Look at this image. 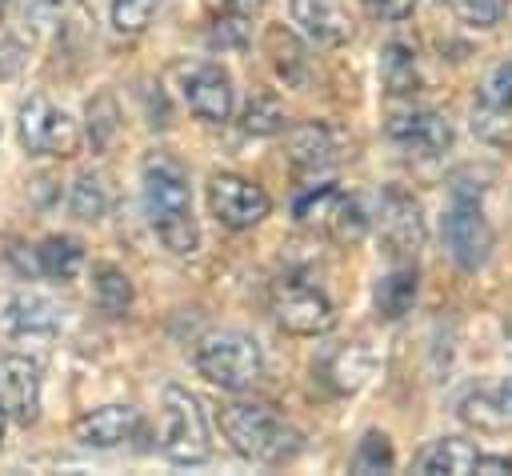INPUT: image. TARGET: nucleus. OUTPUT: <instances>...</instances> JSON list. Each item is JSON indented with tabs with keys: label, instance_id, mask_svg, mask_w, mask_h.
Wrapping results in <instances>:
<instances>
[{
	"label": "nucleus",
	"instance_id": "1",
	"mask_svg": "<svg viewBox=\"0 0 512 476\" xmlns=\"http://www.w3.org/2000/svg\"><path fill=\"white\" fill-rule=\"evenodd\" d=\"M144 212H148L152 232L160 236V244L172 256H192L200 248V228H196V216H192L188 176L164 152L144 160Z\"/></svg>",
	"mask_w": 512,
	"mask_h": 476
},
{
	"label": "nucleus",
	"instance_id": "2",
	"mask_svg": "<svg viewBox=\"0 0 512 476\" xmlns=\"http://www.w3.org/2000/svg\"><path fill=\"white\" fill-rule=\"evenodd\" d=\"M220 432L232 444V452L252 460V464H288L304 448L300 432L272 404H260V400L224 404L220 408Z\"/></svg>",
	"mask_w": 512,
	"mask_h": 476
},
{
	"label": "nucleus",
	"instance_id": "3",
	"mask_svg": "<svg viewBox=\"0 0 512 476\" xmlns=\"http://www.w3.org/2000/svg\"><path fill=\"white\" fill-rule=\"evenodd\" d=\"M196 372L216 388L244 392L260 380L264 356H260V344L248 332H212L196 348Z\"/></svg>",
	"mask_w": 512,
	"mask_h": 476
},
{
	"label": "nucleus",
	"instance_id": "4",
	"mask_svg": "<svg viewBox=\"0 0 512 476\" xmlns=\"http://www.w3.org/2000/svg\"><path fill=\"white\" fill-rule=\"evenodd\" d=\"M160 452L172 464H204L212 452L208 440V420L200 400L188 388H164V404H160Z\"/></svg>",
	"mask_w": 512,
	"mask_h": 476
},
{
	"label": "nucleus",
	"instance_id": "5",
	"mask_svg": "<svg viewBox=\"0 0 512 476\" xmlns=\"http://www.w3.org/2000/svg\"><path fill=\"white\" fill-rule=\"evenodd\" d=\"M272 316L292 336H320L336 324L332 300L316 284H304L296 276H280L272 284Z\"/></svg>",
	"mask_w": 512,
	"mask_h": 476
},
{
	"label": "nucleus",
	"instance_id": "6",
	"mask_svg": "<svg viewBox=\"0 0 512 476\" xmlns=\"http://www.w3.org/2000/svg\"><path fill=\"white\" fill-rule=\"evenodd\" d=\"M20 144L32 156H76L80 152V128L48 96H28L20 104Z\"/></svg>",
	"mask_w": 512,
	"mask_h": 476
},
{
	"label": "nucleus",
	"instance_id": "7",
	"mask_svg": "<svg viewBox=\"0 0 512 476\" xmlns=\"http://www.w3.org/2000/svg\"><path fill=\"white\" fill-rule=\"evenodd\" d=\"M444 248L464 272L484 268L492 256V224H488L484 208L464 192H456L444 212Z\"/></svg>",
	"mask_w": 512,
	"mask_h": 476
},
{
	"label": "nucleus",
	"instance_id": "8",
	"mask_svg": "<svg viewBox=\"0 0 512 476\" xmlns=\"http://www.w3.org/2000/svg\"><path fill=\"white\" fill-rule=\"evenodd\" d=\"M472 132L492 148H512V60L484 76L472 104Z\"/></svg>",
	"mask_w": 512,
	"mask_h": 476
},
{
	"label": "nucleus",
	"instance_id": "9",
	"mask_svg": "<svg viewBox=\"0 0 512 476\" xmlns=\"http://www.w3.org/2000/svg\"><path fill=\"white\" fill-rule=\"evenodd\" d=\"M208 208H212V216H216L224 228L240 232V228L260 224V220L268 216L272 200H268V192H264L260 184L224 172V176H212V184H208Z\"/></svg>",
	"mask_w": 512,
	"mask_h": 476
},
{
	"label": "nucleus",
	"instance_id": "10",
	"mask_svg": "<svg viewBox=\"0 0 512 476\" xmlns=\"http://www.w3.org/2000/svg\"><path fill=\"white\" fill-rule=\"evenodd\" d=\"M0 408L16 424H32L40 416V364L36 360L20 352L0 356Z\"/></svg>",
	"mask_w": 512,
	"mask_h": 476
},
{
	"label": "nucleus",
	"instance_id": "11",
	"mask_svg": "<svg viewBox=\"0 0 512 476\" xmlns=\"http://www.w3.org/2000/svg\"><path fill=\"white\" fill-rule=\"evenodd\" d=\"M180 92H184V104L200 116V120H228L232 116V76L220 68V64H192L180 72Z\"/></svg>",
	"mask_w": 512,
	"mask_h": 476
},
{
	"label": "nucleus",
	"instance_id": "12",
	"mask_svg": "<svg viewBox=\"0 0 512 476\" xmlns=\"http://www.w3.org/2000/svg\"><path fill=\"white\" fill-rule=\"evenodd\" d=\"M388 136L412 160H436L452 144V128H448V120L440 112H408V116H396L388 124Z\"/></svg>",
	"mask_w": 512,
	"mask_h": 476
},
{
	"label": "nucleus",
	"instance_id": "13",
	"mask_svg": "<svg viewBox=\"0 0 512 476\" xmlns=\"http://www.w3.org/2000/svg\"><path fill=\"white\" fill-rule=\"evenodd\" d=\"M380 240L392 256H416L424 244L420 204L412 196H404L400 188H388L380 200Z\"/></svg>",
	"mask_w": 512,
	"mask_h": 476
},
{
	"label": "nucleus",
	"instance_id": "14",
	"mask_svg": "<svg viewBox=\"0 0 512 476\" xmlns=\"http://www.w3.org/2000/svg\"><path fill=\"white\" fill-rule=\"evenodd\" d=\"M292 24L320 48H340L352 40V16L340 0H288Z\"/></svg>",
	"mask_w": 512,
	"mask_h": 476
},
{
	"label": "nucleus",
	"instance_id": "15",
	"mask_svg": "<svg viewBox=\"0 0 512 476\" xmlns=\"http://www.w3.org/2000/svg\"><path fill=\"white\" fill-rule=\"evenodd\" d=\"M136 432H140V412L132 404H104V408L84 412L72 424V436L84 448H116V444L132 440Z\"/></svg>",
	"mask_w": 512,
	"mask_h": 476
},
{
	"label": "nucleus",
	"instance_id": "16",
	"mask_svg": "<svg viewBox=\"0 0 512 476\" xmlns=\"http://www.w3.org/2000/svg\"><path fill=\"white\" fill-rule=\"evenodd\" d=\"M284 144H288L292 168H300V172H320L336 160V140L324 124H296V128H288Z\"/></svg>",
	"mask_w": 512,
	"mask_h": 476
},
{
	"label": "nucleus",
	"instance_id": "17",
	"mask_svg": "<svg viewBox=\"0 0 512 476\" xmlns=\"http://www.w3.org/2000/svg\"><path fill=\"white\" fill-rule=\"evenodd\" d=\"M416 292H420L416 268H412V264H396V268H388V272L376 280L372 300H376V312H380L384 320H400L404 312H412Z\"/></svg>",
	"mask_w": 512,
	"mask_h": 476
},
{
	"label": "nucleus",
	"instance_id": "18",
	"mask_svg": "<svg viewBox=\"0 0 512 476\" xmlns=\"http://www.w3.org/2000/svg\"><path fill=\"white\" fill-rule=\"evenodd\" d=\"M376 72H380V88H384L388 96H408V92L420 88V64H416V52H412L408 44H400V40L384 44Z\"/></svg>",
	"mask_w": 512,
	"mask_h": 476
},
{
	"label": "nucleus",
	"instance_id": "19",
	"mask_svg": "<svg viewBox=\"0 0 512 476\" xmlns=\"http://www.w3.org/2000/svg\"><path fill=\"white\" fill-rule=\"evenodd\" d=\"M472 464H476V448H472L468 440H460V436L432 440V444L420 452V460H416V468L428 472V476H444V472H448V476H468Z\"/></svg>",
	"mask_w": 512,
	"mask_h": 476
},
{
	"label": "nucleus",
	"instance_id": "20",
	"mask_svg": "<svg viewBox=\"0 0 512 476\" xmlns=\"http://www.w3.org/2000/svg\"><path fill=\"white\" fill-rule=\"evenodd\" d=\"M36 268L52 280H72L84 268V248L72 236H48L36 248Z\"/></svg>",
	"mask_w": 512,
	"mask_h": 476
},
{
	"label": "nucleus",
	"instance_id": "21",
	"mask_svg": "<svg viewBox=\"0 0 512 476\" xmlns=\"http://www.w3.org/2000/svg\"><path fill=\"white\" fill-rule=\"evenodd\" d=\"M8 328L16 336H52L56 332V308L40 296H16L8 304Z\"/></svg>",
	"mask_w": 512,
	"mask_h": 476
},
{
	"label": "nucleus",
	"instance_id": "22",
	"mask_svg": "<svg viewBox=\"0 0 512 476\" xmlns=\"http://www.w3.org/2000/svg\"><path fill=\"white\" fill-rule=\"evenodd\" d=\"M368 224H372V216L364 212V204H360L356 196H344V192L336 196L332 212L324 216V228H328V236H332L336 244H356V240H364Z\"/></svg>",
	"mask_w": 512,
	"mask_h": 476
},
{
	"label": "nucleus",
	"instance_id": "23",
	"mask_svg": "<svg viewBox=\"0 0 512 476\" xmlns=\"http://www.w3.org/2000/svg\"><path fill=\"white\" fill-rule=\"evenodd\" d=\"M92 276H96V280H92V296H96L100 312L124 316V312L132 308V284H128V276H124L120 268H112V264H96Z\"/></svg>",
	"mask_w": 512,
	"mask_h": 476
},
{
	"label": "nucleus",
	"instance_id": "24",
	"mask_svg": "<svg viewBox=\"0 0 512 476\" xmlns=\"http://www.w3.org/2000/svg\"><path fill=\"white\" fill-rule=\"evenodd\" d=\"M368 372H372V356H368V348L348 344V348H340V352L332 356L328 380L336 384V392H356V388L368 380Z\"/></svg>",
	"mask_w": 512,
	"mask_h": 476
},
{
	"label": "nucleus",
	"instance_id": "25",
	"mask_svg": "<svg viewBox=\"0 0 512 476\" xmlns=\"http://www.w3.org/2000/svg\"><path fill=\"white\" fill-rule=\"evenodd\" d=\"M108 204H112V196H108V184H104L100 176L84 172V176L72 184V200H68L72 216H80V220H100V216L108 212Z\"/></svg>",
	"mask_w": 512,
	"mask_h": 476
},
{
	"label": "nucleus",
	"instance_id": "26",
	"mask_svg": "<svg viewBox=\"0 0 512 476\" xmlns=\"http://www.w3.org/2000/svg\"><path fill=\"white\" fill-rule=\"evenodd\" d=\"M392 464H396V452H392V440L384 436V432H364V440L356 444V452H352V472H360V476H372V472H392Z\"/></svg>",
	"mask_w": 512,
	"mask_h": 476
},
{
	"label": "nucleus",
	"instance_id": "27",
	"mask_svg": "<svg viewBox=\"0 0 512 476\" xmlns=\"http://www.w3.org/2000/svg\"><path fill=\"white\" fill-rule=\"evenodd\" d=\"M240 124H244V132H252V136H272V132L284 128V112H280V104H276L272 96H256V100H248Z\"/></svg>",
	"mask_w": 512,
	"mask_h": 476
},
{
	"label": "nucleus",
	"instance_id": "28",
	"mask_svg": "<svg viewBox=\"0 0 512 476\" xmlns=\"http://www.w3.org/2000/svg\"><path fill=\"white\" fill-rule=\"evenodd\" d=\"M336 196H340V188H336V184H316V188H308L304 196H296L292 216H296L300 224H324V216L332 212Z\"/></svg>",
	"mask_w": 512,
	"mask_h": 476
},
{
	"label": "nucleus",
	"instance_id": "29",
	"mask_svg": "<svg viewBox=\"0 0 512 476\" xmlns=\"http://www.w3.org/2000/svg\"><path fill=\"white\" fill-rule=\"evenodd\" d=\"M448 4L468 28H496L508 12V0H448Z\"/></svg>",
	"mask_w": 512,
	"mask_h": 476
},
{
	"label": "nucleus",
	"instance_id": "30",
	"mask_svg": "<svg viewBox=\"0 0 512 476\" xmlns=\"http://www.w3.org/2000/svg\"><path fill=\"white\" fill-rule=\"evenodd\" d=\"M152 20V0H112V28L120 36L144 32Z\"/></svg>",
	"mask_w": 512,
	"mask_h": 476
},
{
	"label": "nucleus",
	"instance_id": "31",
	"mask_svg": "<svg viewBox=\"0 0 512 476\" xmlns=\"http://www.w3.org/2000/svg\"><path fill=\"white\" fill-rule=\"evenodd\" d=\"M460 416L468 420V424H476V428H504L500 424V416H496V408H492V396L488 392H472V396H464V404H460Z\"/></svg>",
	"mask_w": 512,
	"mask_h": 476
},
{
	"label": "nucleus",
	"instance_id": "32",
	"mask_svg": "<svg viewBox=\"0 0 512 476\" xmlns=\"http://www.w3.org/2000/svg\"><path fill=\"white\" fill-rule=\"evenodd\" d=\"M200 4L212 12V20L216 16H244V20H252L256 8H260V0H200Z\"/></svg>",
	"mask_w": 512,
	"mask_h": 476
},
{
	"label": "nucleus",
	"instance_id": "33",
	"mask_svg": "<svg viewBox=\"0 0 512 476\" xmlns=\"http://www.w3.org/2000/svg\"><path fill=\"white\" fill-rule=\"evenodd\" d=\"M364 4H368V12L380 16V20H404V16L416 8V0H364Z\"/></svg>",
	"mask_w": 512,
	"mask_h": 476
},
{
	"label": "nucleus",
	"instance_id": "34",
	"mask_svg": "<svg viewBox=\"0 0 512 476\" xmlns=\"http://www.w3.org/2000/svg\"><path fill=\"white\" fill-rule=\"evenodd\" d=\"M472 472H484V476H504V472H512V456H480V452H476Z\"/></svg>",
	"mask_w": 512,
	"mask_h": 476
},
{
	"label": "nucleus",
	"instance_id": "35",
	"mask_svg": "<svg viewBox=\"0 0 512 476\" xmlns=\"http://www.w3.org/2000/svg\"><path fill=\"white\" fill-rule=\"evenodd\" d=\"M492 408H496L500 424H512V376L492 392Z\"/></svg>",
	"mask_w": 512,
	"mask_h": 476
},
{
	"label": "nucleus",
	"instance_id": "36",
	"mask_svg": "<svg viewBox=\"0 0 512 476\" xmlns=\"http://www.w3.org/2000/svg\"><path fill=\"white\" fill-rule=\"evenodd\" d=\"M4 424H8V416H4V408H0V440H4Z\"/></svg>",
	"mask_w": 512,
	"mask_h": 476
},
{
	"label": "nucleus",
	"instance_id": "37",
	"mask_svg": "<svg viewBox=\"0 0 512 476\" xmlns=\"http://www.w3.org/2000/svg\"><path fill=\"white\" fill-rule=\"evenodd\" d=\"M4 12H8V0H0V20H4Z\"/></svg>",
	"mask_w": 512,
	"mask_h": 476
}]
</instances>
